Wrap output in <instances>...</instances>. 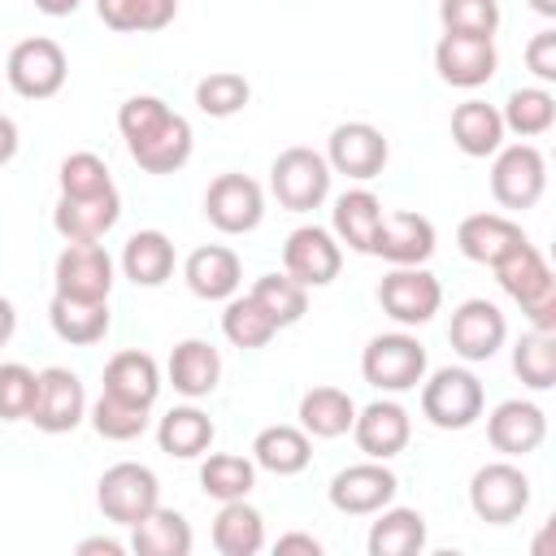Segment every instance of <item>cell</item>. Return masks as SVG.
<instances>
[{
    "instance_id": "6da1fadb",
    "label": "cell",
    "mask_w": 556,
    "mask_h": 556,
    "mask_svg": "<svg viewBox=\"0 0 556 556\" xmlns=\"http://www.w3.org/2000/svg\"><path fill=\"white\" fill-rule=\"evenodd\" d=\"M117 130L143 174H178L191 161V122L161 96H130L117 109Z\"/></svg>"
},
{
    "instance_id": "7a4b0ae2",
    "label": "cell",
    "mask_w": 556,
    "mask_h": 556,
    "mask_svg": "<svg viewBox=\"0 0 556 556\" xmlns=\"http://www.w3.org/2000/svg\"><path fill=\"white\" fill-rule=\"evenodd\" d=\"M491 269H495V278H500V287H504V291L521 304V313L530 317V330L556 334V278H552L543 252H539L530 239H521V243H517L513 252H504Z\"/></svg>"
},
{
    "instance_id": "3957f363",
    "label": "cell",
    "mask_w": 556,
    "mask_h": 556,
    "mask_svg": "<svg viewBox=\"0 0 556 556\" xmlns=\"http://www.w3.org/2000/svg\"><path fill=\"white\" fill-rule=\"evenodd\" d=\"M482 382L460 365H443L421 378V417L439 430H469L482 417Z\"/></svg>"
},
{
    "instance_id": "277c9868",
    "label": "cell",
    "mask_w": 556,
    "mask_h": 556,
    "mask_svg": "<svg viewBox=\"0 0 556 556\" xmlns=\"http://www.w3.org/2000/svg\"><path fill=\"white\" fill-rule=\"evenodd\" d=\"M269 187L282 208L291 213H313L330 195V165L313 148H287L269 165Z\"/></svg>"
},
{
    "instance_id": "5b68a950",
    "label": "cell",
    "mask_w": 556,
    "mask_h": 556,
    "mask_svg": "<svg viewBox=\"0 0 556 556\" xmlns=\"http://www.w3.org/2000/svg\"><path fill=\"white\" fill-rule=\"evenodd\" d=\"M361 374L378 391H413L426 378V348L413 334H378L361 352Z\"/></svg>"
},
{
    "instance_id": "8992f818",
    "label": "cell",
    "mask_w": 556,
    "mask_h": 556,
    "mask_svg": "<svg viewBox=\"0 0 556 556\" xmlns=\"http://www.w3.org/2000/svg\"><path fill=\"white\" fill-rule=\"evenodd\" d=\"M96 504L109 521L117 526H135L139 517H148L156 504H161V482L148 465H135V460H122L113 469L100 473L96 482Z\"/></svg>"
},
{
    "instance_id": "52a82bcc",
    "label": "cell",
    "mask_w": 556,
    "mask_h": 556,
    "mask_svg": "<svg viewBox=\"0 0 556 556\" xmlns=\"http://www.w3.org/2000/svg\"><path fill=\"white\" fill-rule=\"evenodd\" d=\"M65 52L56 39L48 35H30L22 43H13L9 61H4V74H9V87L22 96V100H48L65 87Z\"/></svg>"
},
{
    "instance_id": "ba28073f",
    "label": "cell",
    "mask_w": 556,
    "mask_h": 556,
    "mask_svg": "<svg viewBox=\"0 0 556 556\" xmlns=\"http://www.w3.org/2000/svg\"><path fill=\"white\" fill-rule=\"evenodd\" d=\"M469 508L478 521L508 526L530 508V478L513 460H491L469 478Z\"/></svg>"
},
{
    "instance_id": "9c48e42d",
    "label": "cell",
    "mask_w": 556,
    "mask_h": 556,
    "mask_svg": "<svg viewBox=\"0 0 556 556\" xmlns=\"http://www.w3.org/2000/svg\"><path fill=\"white\" fill-rule=\"evenodd\" d=\"M547 187V161L534 143H513L495 152L491 165V195L500 208H534Z\"/></svg>"
},
{
    "instance_id": "30bf717a",
    "label": "cell",
    "mask_w": 556,
    "mask_h": 556,
    "mask_svg": "<svg viewBox=\"0 0 556 556\" xmlns=\"http://www.w3.org/2000/svg\"><path fill=\"white\" fill-rule=\"evenodd\" d=\"M378 304L391 321L400 326H426L439 304H443V287L430 269L421 265H395L382 282H378Z\"/></svg>"
},
{
    "instance_id": "8fae6325",
    "label": "cell",
    "mask_w": 556,
    "mask_h": 556,
    "mask_svg": "<svg viewBox=\"0 0 556 556\" xmlns=\"http://www.w3.org/2000/svg\"><path fill=\"white\" fill-rule=\"evenodd\" d=\"M204 217L222 235H248L265 217V191L248 174H217L204 191Z\"/></svg>"
},
{
    "instance_id": "7c38bea8",
    "label": "cell",
    "mask_w": 556,
    "mask_h": 556,
    "mask_svg": "<svg viewBox=\"0 0 556 556\" xmlns=\"http://www.w3.org/2000/svg\"><path fill=\"white\" fill-rule=\"evenodd\" d=\"M387 156H391V148H387L382 130L369 126V122H343L326 139V165H330V174H348L356 182L378 178L387 169Z\"/></svg>"
},
{
    "instance_id": "4fadbf2b",
    "label": "cell",
    "mask_w": 556,
    "mask_h": 556,
    "mask_svg": "<svg viewBox=\"0 0 556 556\" xmlns=\"http://www.w3.org/2000/svg\"><path fill=\"white\" fill-rule=\"evenodd\" d=\"M343 269V248L326 226H300L282 243V274L300 287H330Z\"/></svg>"
},
{
    "instance_id": "5bb4252c",
    "label": "cell",
    "mask_w": 556,
    "mask_h": 556,
    "mask_svg": "<svg viewBox=\"0 0 556 556\" xmlns=\"http://www.w3.org/2000/svg\"><path fill=\"white\" fill-rule=\"evenodd\" d=\"M500 65V52H495V39L491 35H456V30H443V39L434 43V70L447 87H482L491 83Z\"/></svg>"
},
{
    "instance_id": "9a60e30c",
    "label": "cell",
    "mask_w": 556,
    "mask_h": 556,
    "mask_svg": "<svg viewBox=\"0 0 556 556\" xmlns=\"http://www.w3.org/2000/svg\"><path fill=\"white\" fill-rule=\"evenodd\" d=\"M83 417H87V391H83L78 374L61 369V365L39 369V391H35V408L26 421H35L43 434H70Z\"/></svg>"
},
{
    "instance_id": "2e32d148",
    "label": "cell",
    "mask_w": 556,
    "mask_h": 556,
    "mask_svg": "<svg viewBox=\"0 0 556 556\" xmlns=\"http://www.w3.org/2000/svg\"><path fill=\"white\" fill-rule=\"evenodd\" d=\"M400 491V478L382 465V460H361V465H348L330 478V504L348 517H369L378 508H387Z\"/></svg>"
},
{
    "instance_id": "e0dca14e",
    "label": "cell",
    "mask_w": 556,
    "mask_h": 556,
    "mask_svg": "<svg viewBox=\"0 0 556 556\" xmlns=\"http://www.w3.org/2000/svg\"><path fill=\"white\" fill-rule=\"evenodd\" d=\"M122 217V195L117 187L100 195H61L52 208V226L65 243H100Z\"/></svg>"
},
{
    "instance_id": "ac0fdd59",
    "label": "cell",
    "mask_w": 556,
    "mask_h": 556,
    "mask_svg": "<svg viewBox=\"0 0 556 556\" xmlns=\"http://www.w3.org/2000/svg\"><path fill=\"white\" fill-rule=\"evenodd\" d=\"M56 295H74V300H109L113 291V256L100 243H65V252L56 256Z\"/></svg>"
},
{
    "instance_id": "d6986e66",
    "label": "cell",
    "mask_w": 556,
    "mask_h": 556,
    "mask_svg": "<svg viewBox=\"0 0 556 556\" xmlns=\"http://www.w3.org/2000/svg\"><path fill=\"white\" fill-rule=\"evenodd\" d=\"M447 339H452L456 356H465V361H491L504 348V339H508V321H504V313L491 300H465V304L452 308Z\"/></svg>"
},
{
    "instance_id": "ffe728a7",
    "label": "cell",
    "mask_w": 556,
    "mask_h": 556,
    "mask_svg": "<svg viewBox=\"0 0 556 556\" xmlns=\"http://www.w3.org/2000/svg\"><path fill=\"white\" fill-rule=\"evenodd\" d=\"M434 222L421 217V213H382L378 222V235H374V248L369 256H382L391 265H426L434 256Z\"/></svg>"
},
{
    "instance_id": "44dd1931",
    "label": "cell",
    "mask_w": 556,
    "mask_h": 556,
    "mask_svg": "<svg viewBox=\"0 0 556 556\" xmlns=\"http://www.w3.org/2000/svg\"><path fill=\"white\" fill-rule=\"evenodd\" d=\"M486 439L504 456H530L547 439V413L530 400H504L486 417Z\"/></svg>"
},
{
    "instance_id": "7402d4cb",
    "label": "cell",
    "mask_w": 556,
    "mask_h": 556,
    "mask_svg": "<svg viewBox=\"0 0 556 556\" xmlns=\"http://www.w3.org/2000/svg\"><path fill=\"white\" fill-rule=\"evenodd\" d=\"M408 434H413V421L395 400H374V404L356 408V417H352V439L369 460L400 456L408 447Z\"/></svg>"
},
{
    "instance_id": "603a6c76",
    "label": "cell",
    "mask_w": 556,
    "mask_h": 556,
    "mask_svg": "<svg viewBox=\"0 0 556 556\" xmlns=\"http://www.w3.org/2000/svg\"><path fill=\"white\" fill-rule=\"evenodd\" d=\"M182 278H187L191 295H200V300H230L243 282V265L226 243H204L187 256Z\"/></svg>"
},
{
    "instance_id": "cb8c5ba5",
    "label": "cell",
    "mask_w": 556,
    "mask_h": 556,
    "mask_svg": "<svg viewBox=\"0 0 556 556\" xmlns=\"http://www.w3.org/2000/svg\"><path fill=\"white\" fill-rule=\"evenodd\" d=\"M521 226L504 213H469L460 226H456V248L478 261V265H495L504 252H513L521 243Z\"/></svg>"
},
{
    "instance_id": "d4e9b609",
    "label": "cell",
    "mask_w": 556,
    "mask_h": 556,
    "mask_svg": "<svg viewBox=\"0 0 556 556\" xmlns=\"http://www.w3.org/2000/svg\"><path fill=\"white\" fill-rule=\"evenodd\" d=\"M217 378H222V352L208 339L174 343V352H169V382H174L178 395L200 400V395H208L217 387Z\"/></svg>"
},
{
    "instance_id": "484cf974",
    "label": "cell",
    "mask_w": 556,
    "mask_h": 556,
    "mask_svg": "<svg viewBox=\"0 0 556 556\" xmlns=\"http://www.w3.org/2000/svg\"><path fill=\"white\" fill-rule=\"evenodd\" d=\"M48 321L61 343L87 348L109 334V300H74V295H52Z\"/></svg>"
},
{
    "instance_id": "4316f807",
    "label": "cell",
    "mask_w": 556,
    "mask_h": 556,
    "mask_svg": "<svg viewBox=\"0 0 556 556\" xmlns=\"http://www.w3.org/2000/svg\"><path fill=\"white\" fill-rule=\"evenodd\" d=\"M452 143L465 156H495L504 143V117L486 100H465L452 109Z\"/></svg>"
},
{
    "instance_id": "83f0119b",
    "label": "cell",
    "mask_w": 556,
    "mask_h": 556,
    "mask_svg": "<svg viewBox=\"0 0 556 556\" xmlns=\"http://www.w3.org/2000/svg\"><path fill=\"white\" fill-rule=\"evenodd\" d=\"M252 460L278 478H291V473H304L308 460H313V443L300 426H265L256 439H252Z\"/></svg>"
},
{
    "instance_id": "f1b7e54d",
    "label": "cell",
    "mask_w": 556,
    "mask_h": 556,
    "mask_svg": "<svg viewBox=\"0 0 556 556\" xmlns=\"http://www.w3.org/2000/svg\"><path fill=\"white\" fill-rule=\"evenodd\" d=\"M213 547L222 556H256L265 547V517L248 500H226L213 517Z\"/></svg>"
},
{
    "instance_id": "f546056e",
    "label": "cell",
    "mask_w": 556,
    "mask_h": 556,
    "mask_svg": "<svg viewBox=\"0 0 556 556\" xmlns=\"http://www.w3.org/2000/svg\"><path fill=\"white\" fill-rule=\"evenodd\" d=\"M378 222H382V200H378L374 191L356 187V191H343V195L334 200L330 226H334L339 243H348L352 252H365V256H369L374 235H378Z\"/></svg>"
},
{
    "instance_id": "4dcf8cb0",
    "label": "cell",
    "mask_w": 556,
    "mask_h": 556,
    "mask_svg": "<svg viewBox=\"0 0 556 556\" xmlns=\"http://www.w3.org/2000/svg\"><path fill=\"white\" fill-rule=\"evenodd\" d=\"M122 274L135 287H161L174 274V243L161 230H135L122 248Z\"/></svg>"
},
{
    "instance_id": "1f68e13d",
    "label": "cell",
    "mask_w": 556,
    "mask_h": 556,
    "mask_svg": "<svg viewBox=\"0 0 556 556\" xmlns=\"http://www.w3.org/2000/svg\"><path fill=\"white\" fill-rule=\"evenodd\" d=\"M130 552L139 556H187L191 552V526L174 508H152L130 526Z\"/></svg>"
},
{
    "instance_id": "d6a6232c",
    "label": "cell",
    "mask_w": 556,
    "mask_h": 556,
    "mask_svg": "<svg viewBox=\"0 0 556 556\" xmlns=\"http://www.w3.org/2000/svg\"><path fill=\"white\" fill-rule=\"evenodd\" d=\"M352 417H356V404L348 391L339 387H313L300 395V430L313 434V439H339L352 430Z\"/></svg>"
},
{
    "instance_id": "836d02e7",
    "label": "cell",
    "mask_w": 556,
    "mask_h": 556,
    "mask_svg": "<svg viewBox=\"0 0 556 556\" xmlns=\"http://www.w3.org/2000/svg\"><path fill=\"white\" fill-rule=\"evenodd\" d=\"M213 434H217V430H213L208 413H200V408H191V404L169 408V413L161 417V426H156V443H161V452L174 456V460H195V456H204L208 443H213Z\"/></svg>"
},
{
    "instance_id": "e575fe53",
    "label": "cell",
    "mask_w": 556,
    "mask_h": 556,
    "mask_svg": "<svg viewBox=\"0 0 556 556\" xmlns=\"http://www.w3.org/2000/svg\"><path fill=\"white\" fill-rule=\"evenodd\" d=\"M104 391L109 395H122V400H135V404H156V391H161V369L148 352H117L109 365H104Z\"/></svg>"
},
{
    "instance_id": "d590c367",
    "label": "cell",
    "mask_w": 556,
    "mask_h": 556,
    "mask_svg": "<svg viewBox=\"0 0 556 556\" xmlns=\"http://www.w3.org/2000/svg\"><path fill=\"white\" fill-rule=\"evenodd\" d=\"M426 547V517L417 508H378L369 526V556H413Z\"/></svg>"
},
{
    "instance_id": "8d00e7d4",
    "label": "cell",
    "mask_w": 556,
    "mask_h": 556,
    "mask_svg": "<svg viewBox=\"0 0 556 556\" xmlns=\"http://www.w3.org/2000/svg\"><path fill=\"white\" fill-rule=\"evenodd\" d=\"M500 117H504V130H513L517 139H539L556 122V96L547 87H517L508 91Z\"/></svg>"
},
{
    "instance_id": "74e56055",
    "label": "cell",
    "mask_w": 556,
    "mask_h": 556,
    "mask_svg": "<svg viewBox=\"0 0 556 556\" xmlns=\"http://www.w3.org/2000/svg\"><path fill=\"white\" fill-rule=\"evenodd\" d=\"M248 295L269 313V321H274L278 330L295 326V321L308 313V287H300V282L287 278V274H261Z\"/></svg>"
},
{
    "instance_id": "f35d334b",
    "label": "cell",
    "mask_w": 556,
    "mask_h": 556,
    "mask_svg": "<svg viewBox=\"0 0 556 556\" xmlns=\"http://www.w3.org/2000/svg\"><path fill=\"white\" fill-rule=\"evenodd\" d=\"M200 486L204 495L213 500H248V491L256 486V460L248 456H235V452H213L204 465H200Z\"/></svg>"
},
{
    "instance_id": "ab89813d",
    "label": "cell",
    "mask_w": 556,
    "mask_h": 556,
    "mask_svg": "<svg viewBox=\"0 0 556 556\" xmlns=\"http://www.w3.org/2000/svg\"><path fill=\"white\" fill-rule=\"evenodd\" d=\"M222 334H226L235 348L252 352V348H265V343L278 334V326L269 321V313H265L252 295H230V300H226V313H222Z\"/></svg>"
},
{
    "instance_id": "60d3db41",
    "label": "cell",
    "mask_w": 556,
    "mask_h": 556,
    "mask_svg": "<svg viewBox=\"0 0 556 556\" xmlns=\"http://www.w3.org/2000/svg\"><path fill=\"white\" fill-rule=\"evenodd\" d=\"M513 369L530 391H547L556 382V334L526 330L513 348Z\"/></svg>"
},
{
    "instance_id": "b9f144b4",
    "label": "cell",
    "mask_w": 556,
    "mask_h": 556,
    "mask_svg": "<svg viewBox=\"0 0 556 556\" xmlns=\"http://www.w3.org/2000/svg\"><path fill=\"white\" fill-rule=\"evenodd\" d=\"M91 426H96L100 439L130 443V439H139L148 430V404H135V400L100 391V400L91 404Z\"/></svg>"
},
{
    "instance_id": "7bdbcfd3",
    "label": "cell",
    "mask_w": 556,
    "mask_h": 556,
    "mask_svg": "<svg viewBox=\"0 0 556 556\" xmlns=\"http://www.w3.org/2000/svg\"><path fill=\"white\" fill-rule=\"evenodd\" d=\"M248 100H252V87L235 70H217V74H208V78L195 83V104L208 117H235Z\"/></svg>"
},
{
    "instance_id": "ee69618b",
    "label": "cell",
    "mask_w": 556,
    "mask_h": 556,
    "mask_svg": "<svg viewBox=\"0 0 556 556\" xmlns=\"http://www.w3.org/2000/svg\"><path fill=\"white\" fill-rule=\"evenodd\" d=\"M35 391H39V374L4 361L0 365V421H26L35 408Z\"/></svg>"
},
{
    "instance_id": "f6af8a7d",
    "label": "cell",
    "mask_w": 556,
    "mask_h": 556,
    "mask_svg": "<svg viewBox=\"0 0 556 556\" xmlns=\"http://www.w3.org/2000/svg\"><path fill=\"white\" fill-rule=\"evenodd\" d=\"M439 22L443 30L456 35H491L500 26V0H439Z\"/></svg>"
},
{
    "instance_id": "bcb514c9",
    "label": "cell",
    "mask_w": 556,
    "mask_h": 556,
    "mask_svg": "<svg viewBox=\"0 0 556 556\" xmlns=\"http://www.w3.org/2000/svg\"><path fill=\"white\" fill-rule=\"evenodd\" d=\"M56 182H61V195H100L113 187L109 165L96 152H70L56 169Z\"/></svg>"
},
{
    "instance_id": "7dc6e473",
    "label": "cell",
    "mask_w": 556,
    "mask_h": 556,
    "mask_svg": "<svg viewBox=\"0 0 556 556\" xmlns=\"http://www.w3.org/2000/svg\"><path fill=\"white\" fill-rule=\"evenodd\" d=\"M526 70L539 83H556V30H539L526 43Z\"/></svg>"
},
{
    "instance_id": "c3c4849f",
    "label": "cell",
    "mask_w": 556,
    "mask_h": 556,
    "mask_svg": "<svg viewBox=\"0 0 556 556\" xmlns=\"http://www.w3.org/2000/svg\"><path fill=\"white\" fill-rule=\"evenodd\" d=\"M178 13V0H135V30H165Z\"/></svg>"
},
{
    "instance_id": "681fc988",
    "label": "cell",
    "mask_w": 556,
    "mask_h": 556,
    "mask_svg": "<svg viewBox=\"0 0 556 556\" xmlns=\"http://www.w3.org/2000/svg\"><path fill=\"white\" fill-rule=\"evenodd\" d=\"M96 13L113 30H135V0H96Z\"/></svg>"
},
{
    "instance_id": "f907efd6",
    "label": "cell",
    "mask_w": 556,
    "mask_h": 556,
    "mask_svg": "<svg viewBox=\"0 0 556 556\" xmlns=\"http://www.w3.org/2000/svg\"><path fill=\"white\" fill-rule=\"evenodd\" d=\"M274 547H278V556H282V552H308V556H321V543H317L313 534H282Z\"/></svg>"
},
{
    "instance_id": "816d5d0a",
    "label": "cell",
    "mask_w": 556,
    "mask_h": 556,
    "mask_svg": "<svg viewBox=\"0 0 556 556\" xmlns=\"http://www.w3.org/2000/svg\"><path fill=\"white\" fill-rule=\"evenodd\" d=\"M17 156V122L0 113V165H9Z\"/></svg>"
},
{
    "instance_id": "f5cc1de1",
    "label": "cell",
    "mask_w": 556,
    "mask_h": 556,
    "mask_svg": "<svg viewBox=\"0 0 556 556\" xmlns=\"http://www.w3.org/2000/svg\"><path fill=\"white\" fill-rule=\"evenodd\" d=\"M91 552L122 556V543H117V539H83V543H78V556H91Z\"/></svg>"
},
{
    "instance_id": "db71d44e",
    "label": "cell",
    "mask_w": 556,
    "mask_h": 556,
    "mask_svg": "<svg viewBox=\"0 0 556 556\" xmlns=\"http://www.w3.org/2000/svg\"><path fill=\"white\" fill-rule=\"evenodd\" d=\"M13 330H17V308H13V304L0 295V348L13 339Z\"/></svg>"
},
{
    "instance_id": "11a10c76",
    "label": "cell",
    "mask_w": 556,
    "mask_h": 556,
    "mask_svg": "<svg viewBox=\"0 0 556 556\" xmlns=\"http://www.w3.org/2000/svg\"><path fill=\"white\" fill-rule=\"evenodd\" d=\"M78 4H83V0H35V9L48 13V17H70Z\"/></svg>"
},
{
    "instance_id": "9f6ffc18",
    "label": "cell",
    "mask_w": 556,
    "mask_h": 556,
    "mask_svg": "<svg viewBox=\"0 0 556 556\" xmlns=\"http://www.w3.org/2000/svg\"><path fill=\"white\" fill-rule=\"evenodd\" d=\"M530 9L543 13V17H556V0H530Z\"/></svg>"
}]
</instances>
